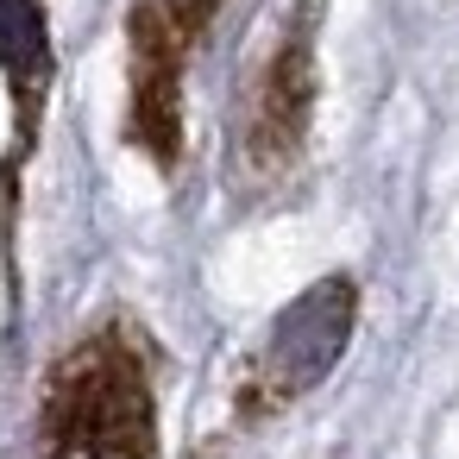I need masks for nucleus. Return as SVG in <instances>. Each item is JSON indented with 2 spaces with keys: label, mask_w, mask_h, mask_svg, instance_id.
<instances>
[{
  "label": "nucleus",
  "mask_w": 459,
  "mask_h": 459,
  "mask_svg": "<svg viewBox=\"0 0 459 459\" xmlns=\"http://www.w3.org/2000/svg\"><path fill=\"white\" fill-rule=\"evenodd\" d=\"M39 459H158V340L126 315L82 327L39 384Z\"/></svg>",
  "instance_id": "1"
},
{
  "label": "nucleus",
  "mask_w": 459,
  "mask_h": 459,
  "mask_svg": "<svg viewBox=\"0 0 459 459\" xmlns=\"http://www.w3.org/2000/svg\"><path fill=\"white\" fill-rule=\"evenodd\" d=\"M315 32H321V0H290L271 39L246 57L233 101H227V195L233 202H264L277 195L315 133Z\"/></svg>",
  "instance_id": "2"
},
{
  "label": "nucleus",
  "mask_w": 459,
  "mask_h": 459,
  "mask_svg": "<svg viewBox=\"0 0 459 459\" xmlns=\"http://www.w3.org/2000/svg\"><path fill=\"white\" fill-rule=\"evenodd\" d=\"M352 327H359V283L346 271L315 277L296 302L277 308V321L264 327V340L246 352L227 428L252 434V428L290 415L302 396H315L327 384V371L340 365V352L352 346Z\"/></svg>",
  "instance_id": "3"
},
{
  "label": "nucleus",
  "mask_w": 459,
  "mask_h": 459,
  "mask_svg": "<svg viewBox=\"0 0 459 459\" xmlns=\"http://www.w3.org/2000/svg\"><path fill=\"white\" fill-rule=\"evenodd\" d=\"M221 7L227 0H133L126 7V120H120V139L158 177L183 170L189 57L202 51Z\"/></svg>",
  "instance_id": "4"
},
{
  "label": "nucleus",
  "mask_w": 459,
  "mask_h": 459,
  "mask_svg": "<svg viewBox=\"0 0 459 459\" xmlns=\"http://www.w3.org/2000/svg\"><path fill=\"white\" fill-rule=\"evenodd\" d=\"M0 76H7V95H13V139H7V164H0V246L13 258L20 183H26V164L39 152L45 101L57 82V51H51V26H45L39 0H0Z\"/></svg>",
  "instance_id": "5"
}]
</instances>
